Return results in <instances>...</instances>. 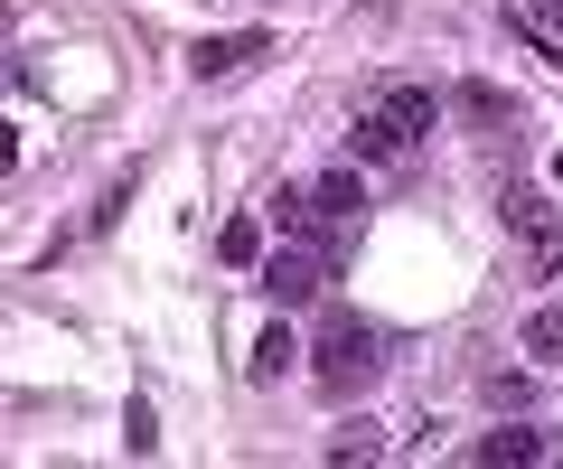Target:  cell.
<instances>
[{
    "instance_id": "cell-1",
    "label": "cell",
    "mask_w": 563,
    "mask_h": 469,
    "mask_svg": "<svg viewBox=\"0 0 563 469\" xmlns=\"http://www.w3.org/2000/svg\"><path fill=\"white\" fill-rule=\"evenodd\" d=\"M432 123H442L432 85H376V94L357 103V132H347V150H357V160H404V150H413Z\"/></svg>"
},
{
    "instance_id": "cell-2",
    "label": "cell",
    "mask_w": 563,
    "mask_h": 469,
    "mask_svg": "<svg viewBox=\"0 0 563 469\" xmlns=\"http://www.w3.org/2000/svg\"><path fill=\"white\" fill-rule=\"evenodd\" d=\"M376 367H385V338L366 320H329L320 347H310V376H320V394H339V404L376 386Z\"/></svg>"
},
{
    "instance_id": "cell-3",
    "label": "cell",
    "mask_w": 563,
    "mask_h": 469,
    "mask_svg": "<svg viewBox=\"0 0 563 469\" xmlns=\"http://www.w3.org/2000/svg\"><path fill=\"white\" fill-rule=\"evenodd\" d=\"M498 216H507V235H517L526 282H554V272H563V216H554V198H544V188H507Z\"/></svg>"
},
{
    "instance_id": "cell-4",
    "label": "cell",
    "mask_w": 563,
    "mask_h": 469,
    "mask_svg": "<svg viewBox=\"0 0 563 469\" xmlns=\"http://www.w3.org/2000/svg\"><path fill=\"white\" fill-rule=\"evenodd\" d=\"M329 272H339V254H329V245H310V235H291L282 254H263V264H254V282L273 291V310H301V301H320V282H329Z\"/></svg>"
},
{
    "instance_id": "cell-5",
    "label": "cell",
    "mask_w": 563,
    "mask_h": 469,
    "mask_svg": "<svg viewBox=\"0 0 563 469\" xmlns=\"http://www.w3.org/2000/svg\"><path fill=\"white\" fill-rule=\"evenodd\" d=\"M479 469H536V460H554V432H536V423H517V432H479V450H470Z\"/></svg>"
},
{
    "instance_id": "cell-6",
    "label": "cell",
    "mask_w": 563,
    "mask_h": 469,
    "mask_svg": "<svg viewBox=\"0 0 563 469\" xmlns=\"http://www.w3.org/2000/svg\"><path fill=\"white\" fill-rule=\"evenodd\" d=\"M254 57H273V38H263V29H225V38H198V47H188V66H198V76H244Z\"/></svg>"
},
{
    "instance_id": "cell-7",
    "label": "cell",
    "mask_w": 563,
    "mask_h": 469,
    "mask_svg": "<svg viewBox=\"0 0 563 469\" xmlns=\"http://www.w3.org/2000/svg\"><path fill=\"white\" fill-rule=\"evenodd\" d=\"M507 29H526V38H536V57L563 66V0H507Z\"/></svg>"
},
{
    "instance_id": "cell-8",
    "label": "cell",
    "mask_w": 563,
    "mask_h": 469,
    "mask_svg": "<svg viewBox=\"0 0 563 469\" xmlns=\"http://www.w3.org/2000/svg\"><path fill=\"white\" fill-rule=\"evenodd\" d=\"M263 225H273V216H225L217 225V264L225 272H254L263 264Z\"/></svg>"
},
{
    "instance_id": "cell-9",
    "label": "cell",
    "mask_w": 563,
    "mask_h": 469,
    "mask_svg": "<svg viewBox=\"0 0 563 469\" xmlns=\"http://www.w3.org/2000/svg\"><path fill=\"white\" fill-rule=\"evenodd\" d=\"M526 357L563 367V301H536V310H526Z\"/></svg>"
},
{
    "instance_id": "cell-10",
    "label": "cell",
    "mask_w": 563,
    "mask_h": 469,
    "mask_svg": "<svg viewBox=\"0 0 563 469\" xmlns=\"http://www.w3.org/2000/svg\"><path fill=\"white\" fill-rule=\"evenodd\" d=\"M291 357H301V338H291V328H263V338H254V376H263V386H282V376H291Z\"/></svg>"
},
{
    "instance_id": "cell-11",
    "label": "cell",
    "mask_w": 563,
    "mask_h": 469,
    "mask_svg": "<svg viewBox=\"0 0 563 469\" xmlns=\"http://www.w3.org/2000/svg\"><path fill=\"white\" fill-rule=\"evenodd\" d=\"M310 198H320V216H339V225H347V216L366 206V179H357V169H329V179L310 188Z\"/></svg>"
},
{
    "instance_id": "cell-12",
    "label": "cell",
    "mask_w": 563,
    "mask_h": 469,
    "mask_svg": "<svg viewBox=\"0 0 563 469\" xmlns=\"http://www.w3.org/2000/svg\"><path fill=\"white\" fill-rule=\"evenodd\" d=\"M461 113H470V123H488V132H507V123H517V103H507L498 85H461Z\"/></svg>"
},
{
    "instance_id": "cell-13",
    "label": "cell",
    "mask_w": 563,
    "mask_h": 469,
    "mask_svg": "<svg viewBox=\"0 0 563 469\" xmlns=\"http://www.w3.org/2000/svg\"><path fill=\"white\" fill-rule=\"evenodd\" d=\"M376 423H366V413H357V423H339V432H329V460H376Z\"/></svg>"
},
{
    "instance_id": "cell-14",
    "label": "cell",
    "mask_w": 563,
    "mask_h": 469,
    "mask_svg": "<svg viewBox=\"0 0 563 469\" xmlns=\"http://www.w3.org/2000/svg\"><path fill=\"white\" fill-rule=\"evenodd\" d=\"M122 442H132V460H141V450H161V423H151V404L122 413Z\"/></svg>"
},
{
    "instance_id": "cell-15",
    "label": "cell",
    "mask_w": 563,
    "mask_h": 469,
    "mask_svg": "<svg viewBox=\"0 0 563 469\" xmlns=\"http://www.w3.org/2000/svg\"><path fill=\"white\" fill-rule=\"evenodd\" d=\"M488 404H498V413H526V376H488Z\"/></svg>"
},
{
    "instance_id": "cell-16",
    "label": "cell",
    "mask_w": 563,
    "mask_h": 469,
    "mask_svg": "<svg viewBox=\"0 0 563 469\" xmlns=\"http://www.w3.org/2000/svg\"><path fill=\"white\" fill-rule=\"evenodd\" d=\"M554 179H563V150H554Z\"/></svg>"
}]
</instances>
